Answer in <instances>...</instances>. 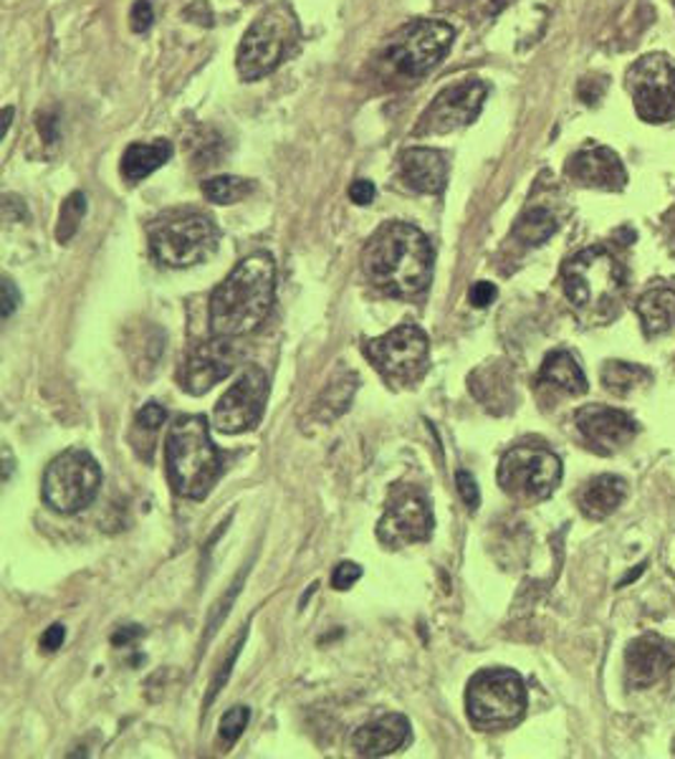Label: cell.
<instances>
[{
  "mask_svg": "<svg viewBox=\"0 0 675 759\" xmlns=\"http://www.w3.org/2000/svg\"><path fill=\"white\" fill-rule=\"evenodd\" d=\"M362 271L374 289L388 296H417L433 277V246L421 228L388 224L362 251Z\"/></svg>",
  "mask_w": 675,
  "mask_h": 759,
  "instance_id": "cell-1",
  "label": "cell"
},
{
  "mask_svg": "<svg viewBox=\"0 0 675 759\" xmlns=\"http://www.w3.org/2000/svg\"><path fill=\"white\" fill-rule=\"evenodd\" d=\"M276 296V267L269 253H253L230 271L210 296V329L218 337H246L269 319Z\"/></svg>",
  "mask_w": 675,
  "mask_h": 759,
  "instance_id": "cell-2",
  "label": "cell"
},
{
  "mask_svg": "<svg viewBox=\"0 0 675 759\" xmlns=\"http://www.w3.org/2000/svg\"><path fill=\"white\" fill-rule=\"evenodd\" d=\"M165 464L177 497L200 501L213 491L224 474V458L213 446L208 421L203 415H183L170 425Z\"/></svg>",
  "mask_w": 675,
  "mask_h": 759,
  "instance_id": "cell-3",
  "label": "cell"
},
{
  "mask_svg": "<svg viewBox=\"0 0 675 759\" xmlns=\"http://www.w3.org/2000/svg\"><path fill=\"white\" fill-rule=\"evenodd\" d=\"M564 292L585 322L618 317L625 294V269L605 249H587L564 267Z\"/></svg>",
  "mask_w": 675,
  "mask_h": 759,
  "instance_id": "cell-4",
  "label": "cell"
},
{
  "mask_svg": "<svg viewBox=\"0 0 675 759\" xmlns=\"http://www.w3.org/2000/svg\"><path fill=\"white\" fill-rule=\"evenodd\" d=\"M302 39L298 19L288 3H276L263 11L246 31L238 48V74L243 82H259L276 72L281 62L296 48Z\"/></svg>",
  "mask_w": 675,
  "mask_h": 759,
  "instance_id": "cell-5",
  "label": "cell"
},
{
  "mask_svg": "<svg viewBox=\"0 0 675 759\" xmlns=\"http://www.w3.org/2000/svg\"><path fill=\"white\" fill-rule=\"evenodd\" d=\"M218 241L220 234L216 224L200 213L160 220L150 230L152 256L167 269H187L210 259L218 249Z\"/></svg>",
  "mask_w": 675,
  "mask_h": 759,
  "instance_id": "cell-6",
  "label": "cell"
},
{
  "mask_svg": "<svg viewBox=\"0 0 675 759\" xmlns=\"http://www.w3.org/2000/svg\"><path fill=\"white\" fill-rule=\"evenodd\" d=\"M362 353L390 386L405 388L415 386L428 372L431 343L428 335L417 324L407 322L388 332L384 337L364 343Z\"/></svg>",
  "mask_w": 675,
  "mask_h": 759,
  "instance_id": "cell-7",
  "label": "cell"
},
{
  "mask_svg": "<svg viewBox=\"0 0 675 759\" xmlns=\"http://www.w3.org/2000/svg\"><path fill=\"white\" fill-rule=\"evenodd\" d=\"M466 709L476 727H507L526 709V688L516 671L489 669L476 673L466 691Z\"/></svg>",
  "mask_w": 675,
  "mask_h": 759,
  "instance_id": "cell-8",
  "label": "cell"
},
{
  "mask_svg": "<svg viewBox=\"0 0 675 759\" xmlns=\"http://www.w3.org/2000/svg\"><path fill=\"white\" fill-rule=\"evenodd\" d=\"M101 468L89 451L68 448L51 460L44 474V499L58 514H76L97 499Z\"/></svg>",
  "mask_w": 675,
  "mask_h": 759,
  "instance_id": "cell-9",
  "label": "cell"
},
{
  "mask_svg": "<svg viewBox=\"0 0 675 759\" xmlns=\"http://www.w3.org/2000/svg\"><path fill=\"white\" fill-rule=\"evenodd\" d=\"M562 481V460L542 446H516L501 458V489L521 501L549 499Z\"/></svg>",
  "mask_w": 675,
  "mask_h": 759,
  "instance_id": "cell-10",
  "label": "cell"
},
{
  "mask_svg": "<svg viewBox=\"0 0 675 759\" xmlns=\"http://www.w3.org/2000/svg\"><path fill=\"white\" fill-rule=\"evenodd\" d=\"M453 25L443 21H415L405 25L395 39L390 41L384 58L398 74L415 76L428 74L443 56L448 54L453 44Z\"/></svg>",
  "mask_w": 675,
  "mask_h": 759,
  "instance_id": "cell-11",
  "label": "cell"
},
{
  "mask_svg": "<svg viewBox=\"0 0 675 759\" xmlns=\"http://www.w3.org/2000/svg\"><path fill=\"white\" fill-rule=\"evenodd\" d=\"M628 91L645 122H668L675 115V64L665 54L638 58L628 72Z\"/></svg>",
  "mask_w": 675,
  "mask_h": 759,
  "instance_id": "cell-12",
  "label": "cell"
},
{
  "mask_svg": "<svg viewBox=\"0 0 675 759\" xmlns=\"http://www.w3.org/2000/svg\"><path fill=\"white\" fill-rule=\"evenodd\" d=\"M433 527V507L425 494L415 489L395 491L378 524V540L392 550L407 547V544L428 542Z\"/></svg>",
  "mask_w": 675,
  "mask_h": 759,
  "instance_id": "cell-13",
  "label": "cell"
},
{
  "mask_svg": "<svg viewBox=\"0 0 675 759\" xmlns=\"http://www.w3.org/2000/svg\"><path fill=\"white\" fill-rule=\"evenodd\" d=\"M266 400L269 378L259 368H248L218 400L216 413H213L216 429L220 433H243L255 429L263 418Z\"/></svg>",
  "mask_w": 675,
  "mask_h": 759,
  "instance_id": "cell-14",
  "label": "cell"
},
{
  "mask_svg": "<svg viewBox=\"0 0 675 759\" xmlns=\"http://www.w3.org/2000/svg\"><path fill=\"white\" fill-rule=\"evenodd\" d=\"M243 353L233 343V337H213L208 343L195 345L187 353L181 368V388L190 395H205L210 388H216L220 380H226L236 370Z\"/></svg>",
  "mask_w": 675,
  "mask_h": 759,
  "instance_id": "cell-15",
  "label": "cell"
},
{
  "mask_svg": "<svg viewBox=\"0 0 675 759\" xmlns=\"http://www.w3.org/2000/svg\"><path fill=\"white\" fill-rule=\"evenodd\" d=\"M486 101V84L478 79H468L453 84L446 91H440L433 99L428 112L423 115L417 132L425 134H446L458 130V127L471 124L481 115Z\"/></svg>",
  "mask_w": 675,
  "mask_h": 759,
  "instance_id": "cell-16",
  "label": "cell"
},
{
  "mask_svg": "<svg viewBox=\"0 0 675 759\" xmlns=\"http://www.w3.org/2000/svg\"><path fill=\"white\" fill-rule=\"evenodd\" d=\"M577 429L583 431V436L592 443L595 448H600L602 454H612L635 438L638 423L625 411L608 405H585L579 408L577 415Z\"/></svg>",
  "mask_w": 675,
  "mask_h": 759,
  "instance_id": "cell-17",
  "label": "cell"
},
{
  "mask_svg": "<svg viewBox=\"0 0 675 759\" xmlns=\"http://www.w3.org/2000/svg\"><path fill=\"white\" fill-rule=\"evenodd\" d=\"M567 175L579 185L600 187V191H622L628 183L625 165L620 162L618 152L602 148V144H589V148L579 150L569 160Z\"/></svg>",
  "mask_w": 675,
  "mask_h": 759,
  "instance_id": "cell-18",
  "label": "cell"
},
{
  "mask_svg": "<svg viewBox=\"0 0 675 759\" xmlns=\"http://www.w3.org/2000/svg\"><path fill=\"white\" fill-rule=\"evenodd\" d=\"M673 653L671 648L657 641V638H638L625 651V666H628V684L635 688H647L668 676L673 669Z\"/></svg>",
  "mask_w": 675,
  "mask_h": 759,
  "instance_id": "cell-19",
  "label": "cell"
},
{
  "mask_svg": "<svg viewBox=\"0 0 675 759\" xmlns=\"http://www.w3.org/2000/svg\"><path fill=\"white\" fill-rule=\"evenodd\" d=\"M410 741V722L403 714H384L352 735V747L362 757H384Z\"/></svg>",
  "mask_w": 675,
  "mask_h": 759,
  "instance_id": "cell-20",
  "label": "cell"
},
{
  "mask_svg": "<svg viewBox=\"0 0 675 759\" xmlns=\"http://www.w3.org/2000/svg\"><path fill=\"white\" fill-rule=\"evenodd\" d=\"M400 170L407 187L417 193L435 195L446 187L448 181V162L443 152L433 148H410L400 158Z\"/></svg>",
  "mask_w": 675,
  "mask_h": 759,
  "instance_id": "cell-21",
  "label": "cell"
},
{
  "mask_svg": "<svg viewBox=\"0 0 675 759\" xmlns=\"http://www.w3.org/2000/svg\"><path fill=\"white\" fill-rule=\"evenodd\" d=\"M625 494L628 486L620 476H597V479L589 481L583 494H579V509H583V514L587 519H605L622 505Z\"/></svg>",
  "mask_w": 675,
  "mask_h": 759,
  "instance_id": "cell-22",
  "label": "cell"
},
{
  "mask_svg": "<svg viewBox=\"0 0 675 759\" xmlns=\"http://www.w3.org/2000/svg\"><path fill=\"white\" fill-rule=\"evenodd\" d=\"M170 158H173V144L167 140L134 142L122 155V175L130 183H140L165 165Z\"/></svg>",
  "mask_w": 675,
  "mask_h": 759,
  "instance_id": "cell-23",
  "label": "cell"
},
{
  "mask_svg": "<svg viewBox=\"0 0 675 759\" xmlns=\"http://www.w3.org/2000/svg\"><path fill=\"white\" fill-rule=\"evenodd\" d=\"M635 312L647 337L665 335L675 324V292L673 289L657 286L640 296L635 304Z\"/></svg>",
  "mask_w": 675,
  "mask_h": 759,
  "instance_id": "cell-24",
  "label": "cell"
},
{
  "mask_svg": "<svg viewBox=\"0 0 675 759\" xmlns=\"http://www.w3.org/2000/svg\"><path fill=\"white\" fill-rule=\"evenodd\" d=\"M542 380L569 392V395H585L587 392L585 372L575 360V355H569L567 349H557V353L546 355V360L542 365Z\"/></svg>",
  "mask_w": 675,
  "mask_h": 759,
  "instance_id": "cell-25",
  "label": "cell"
},
{
  "mask_svg": "<svg viewBox=\"0 0 675 759\" xmlns=\"http://www.w3.org/2000/svg\"><path fill=\"white\" fill-rule=\"evenodd\" d=\"M165 421H167V411L160 403H155V400H152V403H148V405H142V411L134 415V423H132V431H130V443L134 446L137 456L148 460V464L152 460V454H155L160 429Z\"/></svg>",
  "mask_w": 675,
  "mask_h": 759,
  "instance_id": "cell-26",
  "label": "cell"
},
{
  "mask_svg": "<svg viewBox=\"0 0 675 759\" xmlns=\"http://www.w3.org/2000/svg\"><path fill=\"white\" fill-rule=\"evenodd\" d=\"M653 375L651 370H645L643 365H630V362H608L602 368V386L605 390H610L612 395L625 398L632 390H638L645 382H651Z\"/></svg>",
  "mask_w": 675,
  "mask_h": 759,
  "instance_id": "cell-27",
  "label": "cell"
},
{
  "mask_svg": "<svg viewBox=\"0 0 675 759\" xmlns=\"http://www.w3.org/2000/svg\"><path fill=\"white\" fill-rule=\"evenodd\" d=\"M357 390V375L355 372H341L339 378H335L327 386V390L322 392L319 403H316V413L324 421H331V418L341 415L352 403V395Z\"/></svg>",
  "mask_w": 675,
  "mask_h": 759,
  "instance_id": "cell-28",
  "label": "cell"
},
{
  "mask_svg": "<svg viewBox=\"0 0 675 759\" xmlns=\"http://www.w3.org/2000/svg\"><path fill=\"white\" fill-rule=\"evenodd\" d=\"M554 230H557V220H554L552 213L544 208H534L519 220L514 236L526 246H542L554 236Z\"/></svg>",
  "mask_w": 675,
  "mask_h": 759,
  "instance_id": "cell-29",
  "label": "cell"
},
{
  "mask_svg": "<svg viewBox=\"0 0 675 759\" xmlns=\"http://www.w3.org/2000/svg\"><path fill=\"white\" fill-rule=\"evenodd\" d=\"M251 191H253V183L236 175L210 177V181L203 183V195L210 203H218V206H233V203L243 200Z\"/></svg>",
  "mask_w": 675,
  "mask_h": 759,
  "instance_id": "cell-30",
  "label": "cell"
},
{
  "mask_svg": "<svg viewBox=\"0 0 675 759\" xmlns=\"http://www.w3.org/2000/svg\"><path fill=\"white\" fill-rule=\"evenodd\" d=\"M84 216H87V195L72 193L64 200L62 213H58V228H56L58 243L72 241V238L76 236V230H79V224H81Z\"/></svg>",
  "mask_w": 675,
  "mask_h": 759,
  "instance_id": "cell-31",
  "label": "cell"
},
{
  "mask_svg": "<svg viewBox=\"0 0 675 759\" xmlns=\"http://www.w3.org/2000/svg\"><path fill=\"white\" fill-rule=\"evenodd\" d=\"M248 719H251V709L248 706H233V709H228L224 714V719H220V739L226 741V745H236V739L243 735V729L248 727Z\"/></svg>",
  "mask_w": 675,
  "mask_h": 759,
  "instance_id": "cell-32",
  "label": "cell"
},
{
  "mask_svg": "<svg viewBox=\"0 0 675 759\" xmlns=\"http://www.w3.org/2000/svg\"><path fill=\"white\" fill-rule=\"evenodd\" d=\"M456 486H458V494L460 499H464V505L476 511L478 505H481V491H478V484L476 479L468 471H458L456 474Z\"/></svg>",
  "mask_w": 675,
  "mask_h": 759,
  "instance_id": "cell-33",
  "label": "cell"
},
{
  "mask_svg": "<svg viewBox=\"0 0 675 759\" xmlns=\"http://www.w3.org/2000/svg\"><path fill=\"white\" fill-rule=\"evenodd\" d=\"M360 577L362 567L357 562H339L335 567V575H331V585H335V590H349Z\"/></svg>",
  "mask_w": 675,
  "mask_h": 759,
  "instance_id": "cell-34",
  "label": "cell"
},
{
  "mask_svg": "<svg viewBox=\"0 0 675 759\" xmlns=\"http://www.w3.org/2000/svg\"><path fill=\"white\" fill-rule=\"evenodd\" d=\"M152 21H155V13H152V3L150 0H137L132 6V13H130V25L134 33H144L150 31Z\"/></svg>",
  "mask_w": 675,
  "mask_h": 759,
  "instance_id": "cell-35",
  "label": "cell"
},
{
  "mask_svg": "<svg viewBox=\"0 0 675 759\" xmlns=\"http://www.w3.org/2000/svg\"><path fill=\"white\" fill-rule=\"evenodd\" d=\"M496 296H499V289L491 281H476L471 286V294H468V300L476 306V310H486V306L496 302Z\"/></svg>",
  "mask_w": 675,
  "mask_h": 759,
  "instance_id": "cell-36",
  "label": "cell"
},
{
  "mask_svg": "<svg viewBox=\"0 0 675 759\" xmlns=\"http://www.w3.org/2000/svg\"><path fill=\"white\" fill-rule=\"evenodd\" d=\"M243 641H246V630H243V636H238V641H236L233 646H230V653H228L226 666L218 671V676H216V681H213V686H210L208 704L213 702V698H216V694H218V691H220V684H226V681H228V676H230V669H233V663H236V659H238V651H241V643H243Z\"/></svg>",
  "mask_w": 675,
  "mask_h": 759,
  "instance_id": "cell-37",
  "label": "cell"
},
{
  "mask_svg": "<svg viewBox=\"0 0 675 759\" xmlns=\"http://www.w3.org/2000/svg\"><path fill=\"white\" fill-rule=\"evenodd\" d=\"M374 185L370 181H355L352 185H349V198H352V203H357V206H370V203L374 200Z\"/></svg>",
  "mask_w": 675,
  "mask_h": 759,
  "instance_id": "cell-38",
  "label": "cell"
},
{
  "mask_svg": "<svg viewBox=\"0 0 675 759\" xmlns=\"http://www.w3.org/2000/svg\"><path fill=\"white\" fill-rule=\"evenodd\" d=\"M64 641H66V628L62 626V622H54V626H51L46 633L41 636V648H44V651H48V653H54L64 646Z\"/></svg>",
  "mask_w": 675,
  "mask_h": 759,
  "instance_id": "cell-39",
  "label": "cell"
},
{
  "mask_svg": "<svg viewBox=\"0 0 675 759\" xmlns=\"http://www.w3.org/2000/svg\"><path fill=\"white\" fill-rule=\"evenodd\" d=\"M0 304H3V306H0V310H3V317H6V319L11 317V314H13L15 310H19L21 294L15 292V284H13L11 279H3V302H0Z\"/></svg>",
  "mask_w": 675,
  "mask_h": 759,
  "instance_id": "cell-40",
  "label": "cell"
},
{
  "mask_svg": "<svg viewBox=\"0 0 675 759\" xmlns=\"http://www.w3.org/2000/svg\"><path fill=\"white\" fill-rule=\"evenodd\" d=\"M56 117L54 115H41L39 117V132H41V138H44V142L48 144H54L58 140V132H56Z\"/></svg>",
  "mask_w": 675,
  "mask_h": 759,
  "instance_id": "cell-41",
  "label": "cell"
},
{
  "mask_svg": "<svg viewBox=\"0 0 675 759\" xmlns=\"http://www.w3.org/2000/svg\"><path fill=\"white\" fill-rule=\"evenodd\" d=\"M602 91H605V84L602 82H589L585 79L583 84H579V97H583L587 105H592V101H597L602 97Z\"/></svg>",
  "mask_w": 675,
  "mask_h": 759,
  "instance_id": "cell-42",
  "label": "cell"
},
{
  "mask_svg": "<svg viewBox=\"0 0 675 759\" xmlns=\"http://www.w3.org/2000/svg\"><path fill=\"white\" fill-rule=\"evenodd\" d=\"M144 633V630L140 626H124V628H119L117 633L112 636V643L115 646H130L134 638H140Z\"/></svg>",
  "mask_w": 675,
  "mask_h": 759,
  "instance_id": "cell-43",
  "label": "cell"
},
{
  "mask_svg": "<svg viewBox=\"0 0 675 759\" xmlns=\"http://www.w3.org/2000/svg\"><path fill=\"white\" fill-rule=\"evenodd\" d=\"M236 593H238V583L233 585V590H230V593H228V598H226V605H228L230 600H233V598H236ZM218 608H220V605H218ZM226 612H228V608H224V610H218V616L210 620V633H213V630H216V622L220 620V616H224V618H226Z\"/></svg>",
  "mask_w": 675,
  "mask_h": 759,
  "instance_id": "cell-44",
  "label": "cell"
},
{
  "mask_svg": "<svg viewBox=\"0 0 675 759\" xmlns=\"http://www.w3.org/2000/svg\"><path fill=\"white\" fill-rule=\"evenodd\" d=\"M11 117H13V109L6 107V112H3V138L8 134V130H11Z\"/></svg>",
  "mask_w": 675,
  "mask_h": 759,
  "instance_id": "cell-45",
  "label": "cell"
},
{
  "mask_svg": "<svg viewBox=\"0 0 675 759\" xmlns=\"http://www.w3.org/2000/svg\"><path fill=\"white\" fill-rule=\"evenodd\" d=\"M11 454H8V451H6V479H8V476H11Z\"/></svg>",
  "mask_w": 675,
  "mask_h": 759,
  "instance_id": "cell-46",
  "label": "cell"
},
{
  "mask_svg": "<svg viewBox=\"0 0 675 759\" xmlns=\"http://www.w3.org/2000/svg\"><path fill=\"white\" fill-rule=\"evenodd\" d=\"M673 243H675V236H673Z\"/></svg>",
  "mask_w": 675,
  "mask_h": 759,
  "instance_id": "cell-47",
  "label": "cell"
}]
</instances>
